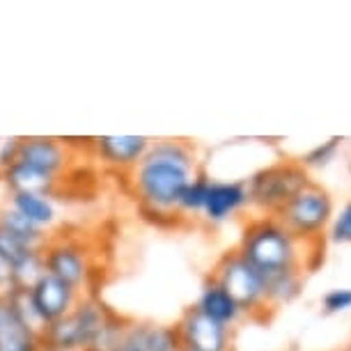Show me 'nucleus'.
Segmentation results:
<instances>
[{"label":"nucleus","instance_id":"7","mask_svg":"<svg viewBox=\"0 0 351 351\" xmlns=\"http://www.w3.org/2000/svg\"><path fill=\"white\" fill-rule=\"evenodd\" d=\"M44 271L51 274L58 280L67 282L69 287L81 291L90 285L92 278V257L90 250L83 246L78 239H69V237H58L44 243L42 248Z\"/></svg>","mask_w":351,"mask_h":351},{"label":"nucleus","instance_id":"17","mask_svg":"<svg viewBox=\"0 0 351 351\" xmlns=\"http://www.w3.org/2000/svg\"><path fill=\"white\" fill-rule=\"evenodd\" d=\"M0 182L5 184L8 193H49L53 195V191L58 186V180L44 175L30 165H25L21 161H16L12 168L5 172H0Z\"/></svg>","mask_w":351,"mask_h":351},{"label":"nucleus","instance_id":"3","mask_svg":"<svg viewBox=\"0 0 351 351\" xmlns=\"http://www.w3.org/2000/svg\"><path fill=\"white\" fill-rule=\"evenodd\" d=\"M310 184V172L299 161H278L246 180L248 207L260 216H278L282 207Z\"/></svg>","mask_w":351,"mask_h":351},{"label":"nucleus","instance_id":"4","mask_svg":"<svg viewBox=\"0 0 351 351\" xmlns=\"http://www.w3.org/2000/svg\"><path fill=\"white\" fill-rule=\"evenodd\" d=\"M110 310L92 296H81L62 319L42 328L46 351H85L108 322Z\"/></svg>","mask_w":351,"mask_h":351},{"label":"nucleus","instance_id":"30","mask_svg":"<svg viewBox=\"0 0 351 351\" xmlns=\"http://www.w3.org/2000/svg\"><path fill=\"white\" fill-rule=\"evenodd\" d=\"M347 351H351V347H349V349H347Z\"/></svg>","mask_w":351,"mask_h":351},{"label":"nucleus","instance_id":"18","mask_svg":"<svg viewBox=\"0 0 351 351\" xmlns=\"http://www.w3.org/2000/svg\"><path fill=\"white\" fill-rule=\"evenodd\" d=\"M0 351H46L42 328L10 317L0 328Z\"/></svg>","mask_w":351,"mask_h":351},{"label":"nucleus","instance_id":"12","mask_svg":"<svg viewBox=\"0 0 351 351\" xmlns=\"http://www.w3.org/2000/svg\"><path fill=\"white\" fill-rule=\"evenodd\" d=\"M0 257L8 262L12 271V285L16 287H30L44 274L42 248H32L28 243L19 241L5 230H0Z\"/></svg>","mask_w":351,"mask_h":351},{"label":"nucleus","instance_id":"20","mask_svg":"<svg viewBox=\"0 0 351 351\" xmlns=\"http://www.w3.org/2000/svg\"><path fill=\"white\" fill-rule=\"evenodd\" d=\"M303 276L301 271H287V274H278L267 278V301L269 308L276 310L280 306H287L301 294Z\"/></svg>","mask_w":351,"mask_h":351},{"label":"nucleus","instance_id":"2","mask_svg":"<svg viewBox=\"0 0 351 351\" xmlns=\"http://www.w3.org/2000/svg\"><path fill=\"white\" fill-rule=\"evenodd\" d=\"M308 243L296 239L276 216H255L241 232L239 253L260 271L264 278L301 271L306 267Z\"/></svg>","mask_w":351,"mask_h":351},{"label":"nucleus","instance_id":"27","mask_svg":"<svg viewBox=\"0 0 351 351\" xmlns=\"http://www.w3.org/2000/svg\"><path fill=\"white\" fill-rule=\"evenodd\" d=\"M12 287V271L8 267V262L0 257V291H8Z\"/></svg>","mask_w":351,"mask_h":351},{"label":"nucleus","instance_id":"9","mask_svg":"<svg viewBox=\"0 0 351 351\" xmlns=\"http://www.w3.org/2000/svg\"><path fill=\"white\" fill-rule=\"evenodd\" d=\"M182 351H232V328L204 317L193 306L175 324Z\"/></svg>","mask_w":351,"mask_h":351},{"label":"nucleus","instance_id":"5","mask_svg":"<svg viewBox=\"0 0 351 351\" xmlns=\"http://www.w3.org/2000/svg\"><path fill=\"white\" fill-rule=\"evenodd\" d=\"M211 278L228 289L243 315H267L271 310L267 301V278L237 250L221 255L211 269Z\"/></svg>","mask_w":351,"mask_h":351},{"label":"nucleus","instance_id":"24","mask_svg":"<svg viewBox=\"0 0 351 351\" xmlns=\"http://www.w3.org/2000/svg\"><path fill=\"white\" fill-rule=\"evenodd\" d=\"M328 241L337 243V246H344V243H351V200L347 204H342L340 211L333 214L328 223Z\"/></svg>","mask_w":351,"mask_h":351},{"label":"nucleus","instance_id":"13","mask_svg":"<svg viewBox=\"0 0 351 351\" xmlns=\"http://www.w3.org/2000/svg\"><path fill=\"white\" fill-rule=\"evenodd\" d=\"M248 207V189L243 180H232V182H221L211 180L207 202H204L202 218L211 225L230 221L232 216H237L239 211Z\"/></svg>","mask_w":351,"mask_h":351},{"label":"nucleus","instance_id":"6","mask_svg":"<svg viewBox=\"0 0 351 351\" xmlns=\"http://www.w3.org/2000/svg\"><path fill=\"white\" fill-rule=\"evenodd\" d=\"M333 197L319 184L310 182L306 189L299 191L285 204L276 218L287 228L296 239L313 243L322 239V232L328 228L333 218Z\"/></svg>","mask_w":351,"mask_h":351},{"label":"nucleus","instance_id":"22","mask_svg":"<svg viewBox=\"0 0 351 351\" xmlns=\"http://www.w3.org/2000/svg\"><path fill=\"white\" fill-rule=\"evenodd\" d=\"M129 322L124 317L110 313L108 322L104 324V328L99 330L97 337L92 340V344L85 351H112L124 340V333H127Z\"/></svg>","mask_w":351,"mask_h":351},{"label":"nucleus","instance_id":"1","mask_svg":"<svg viewBox=\"0 0 351 351\" xmlns=\"http://www.w3.org/2000/svg\"><path fill=\"white\" fill-rule=\"evenodd\" d=\"M197 172V154L193 145L180 138L152 141L143 161L129 172L131 191L145 216L154 221H172L180 216L182 191Z\"/></svg>","mask_w":351,"mask_h":351},{"label":"nucleus","instance_id":"21","mask_svg":"<svg viewBox=\"0 0 351 351\" xmlns=\"http://www.w3.org/2000/svg\"><path fill=\"white\" fill-rule=\"evenodd\" d=\"M209 184H211V177L207 172L197 170L193 175V180L186 184V189H184L180 195V204H177L180 216H200L202 214L204 202H207V193H209Z\"/></svg>","mask_w":351,"mask_h":351},{"label":"nucleus","instance_id":"28","mask_svg":"<svg viewBox=\"0 0 351 351\" xmlns=\"http://www.w3.org/2000/svg\"><path fill=\"white\" fill-rule=\"evenodd\" d=\"M10 306H8V296H5V291H0V328L5 326V324L10 322Z\"/></svg>","mask_w":351,"mask_h":351},{"label":"nucleus","instance_id":"19","mask_svg":"<svg viewBox=\"0 0 351 351\" xmlns=\"http://www.w3.org/2000/svg\"><path fill=\"white\" fill-rule=\"evenodd\" d=\"M0 230H5L8 234L16 237L19 241L28 243L32 248H44V243L49 241V234L42 228H37L35 223H30L28 218L8 207V204L0 207Z\"/></svg>","mask_w":351,"mask_h":351},{"label":"nucleus","instance_id":"15","mask_svg":"<svg viewBox=\"0 0 351 351\" xmlns=\"http://www.w3.org/2000/svg\"><path fill=\"white\" fill-rule=\"evenodd\" d=\"M124 340L138 344L143 351H182L177 330L168 324L129 322Z\"/></svg>","mask_w":351,"mask_h":351},{"label":"nucleus","instance_id":"26","mask_svg":"<svg viewBox=\"0 0 351 351\" xmlns=\"http://www.w3.org/2000/svg\"><path fill=\"white\" fill-rule=\"evenodd\" d=\"M19 161V138H3L0 141V172H5Z\"/></svg>","mask_w":351,"mask_h":351},{"label":"nucleus","instance_id":"10","mask_svg":"<svg viewBox=\"0 0 351 351\" xmlns=\"http://www.w3.org/2000/svg\"><path fill=\"white\" fill-rule=\"evenodd\" d=\"M69 145L53 136H21L19 138V161L60 182L71 165Z\"/></svg>","mask_w":351,"mask_h":351},{"label":"nucleus","instance_id":"8","mask_svg":"<svg viewBox=\"0 0 351 351\" xmlns=\"http://www.w3.org/2000/svg\"><path fill=\"white\" fill-rule=\"evenodd\" d=\"M28 296H30V306H32V313H35L39 328H44L53 322L62 319V317L76 306L83 294L76 291L74 287H69L67 282L58 280V278H53L51 274L44 271V274L28 287Z\"/></svg>","mask_w":351,"mask_h":351},{"label":"nucleus","instance_id":"25","mask_svg":"<svg viewBox=\"0 0 351 351\" xmlns=\"http://www.w3.org/2000/svg\"><path fill=\"white\" fill-rule=\"evenodd\" d=\"M322 310L326 315H340L351 310V287H333L322 296Z\"/></svg>","mask_w":351,"mask_h":351},{"label":"nucleus","instance_id":"16","mask_svg":"<svg viewBox=\"0 0 351 351\" xmlns=\"http://www.w3.org/2000/svg\"><path fill=\"white\" fill-rule=\"evenodd\" d=\"M5 204L25 216L44 232L58 223V204L49 193H8Z\"/></svg>","mask_w":351,"mask_h":351},{"label":"nucleus","instance_id":"11","mask_svg":"<svg viewBox=\"0 0 351 351\" xmlns=\"http://www.w3.org/2000/svg\"><path fill=\"white\" fill-rule=\"evenodd\" d=\"M149 143L147 136H97L90 141V152L106 168L131 172L143 161Z\"/></svg>","mask_w":351,"mask_h":351},{"label":"nucleus","instance_id":"23","mask_svg":"<svg viewBox=\"0 0 351 351\" xmlns=\"http://www.w3.org/2000/svg\"><path fill=\"white\" fill-rule=\"evenodd\" d=\"M342 143H344V138L342 136H333V138H328V141H324L319 145H315L313 149H308L306 154L301 156V165L306 170H319V168H326V165L330 161H335V156H337V152H340L342 147Z\"/></svg>","mask_w":351,"mask_h":351},{"label":"nucleus","instance_id":"14","mask_svg":"<svg viewBox=\"0 0 351 351\" xmlns=\"http://www.w3.org/2000/svg\"><path fill=\"white\" fill-rule=\"evenodd\" d=\"M193 308L200 310V313L204 317H209L211 322L221 324V326H228V328H232L243 317L241 308L237 306V301L228 294V289H225L218 280H214L211 276L204 280L200 296H197Z\"/></svg>","mask_w":351,"mask_h":351},{"label":"nucleus","instance_id":"29","mask_svg":"<svg viewBox=\"0 0 351 351\" xmlns=\"http://www.w3.org/2000/svg\"><path fill=\"white\" fill-rule=\"evenodd\" d=\"M112 351H143L141 347H138V344H134V342H129V340H122L120 344H117L115 349Z\"/></svg>","mask_w":351,"mask_h":351}]
</instances>
